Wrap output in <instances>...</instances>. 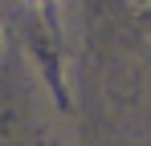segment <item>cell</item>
I'll return each mask as SVG.
<instances>
[{"label":"cell","instance_id":"obj_1","mask_svg":"<svg viewBox=\"0 0 151 146\" xmlns=\"http://www.w3.org/2000/svg\"><path fill=\"white\" fill-rule=\"evenodd\" d=\"M4 41H8V28H4V21H0V49H4Z\"/></svg>","mask_w":151,"mask_h":146},{"label":"cell","instance_id":"obj_2","mask_svg":"<svg viewBox=\"0 0 151 146\" xmlns=\"http://www.w3.org/2000/svg\"><path fill=\"white\" fill-rule=\"evenodd\" d=\"M25 4H45V0H25Z\"/></svg>","mask_w":151,"mask_h":146}]
</instances>
